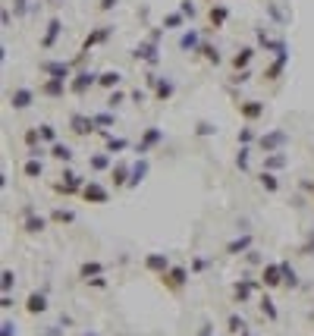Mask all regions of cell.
<instances>
[{
	"instance_id": "6da1fadb",
	"label": "cell",
	"mask_w": 314,
	"mask_h": 336,
	"mask_svg": "<svg viewBox=\"0 0 314 336\" xmlns=\"http://www.w3.org/2000/svg\"><path fill=\"white\" fill-rule=\"evenodd\" d=\"M161 283H164V289H170V292H179V289L189 283V270H186V267H179V264H173L167 273H161Z\"/></svg>"
},
{
	"instance_id": "7a4b0ae2",
	"label": "cell",
	"mask_w": 314,
	"mask_h": 336,
	"mask_svg": "<svg viewBox=\"0 0 314 336\" xmlns=\"http://www.w3.org/2000/svg\"><path fill=\"white\" fill-rule=\"evenodd\" d=\"M161 142H164V132H161L157 126H148L145 132H142V139H139V145H135L139 157H145V154H148V151H154V148L161 145Z\"/></svg>"
},
{
	"instance_id": "3957f363",
	"label": "cell",
	"mask_w": 314,
	"mask_h": 336,
	"mask_svg": "<svg viewBox=\"0 0 314 336\" xmlns=\"http://www.w3.org/2000/svg\"><path fill=\"white\" fill-rule=\"evenodd\" d=\"M69 129H72V135L85 139V135L97 132V123H94V116H85V113H72V116H69Z\"/></svg>"
},
{
	"instance_id": "277c9868",
	"label": "cell",
	"mask_w": 314,
	"mask_h": 336,
	"mask_svg": "<svg viewBox=\"0 0 314 336\" xmlns=\"http://www.w3.org/2000/svg\"><path fill=\"white\" fill-rule=\"evenodd\" d=\"M286 142H289V135L283 132V129H270L267 135H261V148H264V154H273V151H283Z\"/></svg>"
},
{
	"instance_id": "5b68a950",
	"label": "cell",
	"mask_w": 314,
	"mask_h": 336,
	"mask_svg": "<svg viewBox=\"0 0 314 336\" xmlns=\"http://www.w3.org/2000/svg\"><path fill=\"white\" fill-rule=\"evenodd\" d=\"M173 264H170V258L164 254V251H148L145 254V270H151V273H157V276H161V273H167Z\"/></svg>"
},
{
	"instance_id": "8992f818",
	"label": "cell",
	"mask_w": 314,
	"mask_h": 336,
	"mask_svg": "<svg viewBox=\"0 0 314 336\" xmlns=\"http://www.w3.org/2000/svg\"><path fill=\"white\" fill-rule=\"evenodd\" d=\"M82 198L91 201V204H107V201H110V192L104 189L101 183H94V179H91V183L82 186Z\"/></svg>"
},
{
	"instance_id": "52a82bcc",
	"label": "cell",
	"mask_w": 314,
	"mask_h": 336,
	"mask_svg": "<svg viewBox=\"0 0 314 336\" xmlns=\"http://www.w3.org/2000/svg\"><path fill=\"white\" fill-rule=\"evenodd\" d=\"M91 85H97V72H88V69H82V72H75V75H72V85H69V88H72V94H78V97H82V94H85Z\"/></svg>"
},
{
	"instance_id": "ba28073f",
	"label": "cell",
	"mask_w": 314,
	"mask_h": 336,
	"mask_svg": "<svg viewBox=\"0 0 314 336\" xmlns=\"http://www.w3.org/2000/svg\"><path fill=\"white\" fill-rule=\"evenodd\" d=\"M75 189H82V176L72 173V170H63V179L54 186V192H57V195H72Z\"/></svg>"
},
{
	"instance_id": "9c48e42d",
	"label": "cell",
	"mask_w": 314,
	"mask_h": 336,
	"mask_svg": "<svg viewBox=\"0 0 314 336\" xmlns=\"http://www.w3.org/2000/svg\"><path fill=\"white\" fill-rule=\"evenodd\" d=\"M132 57H135V60H145L148 66H154L157 60H161V54H157V41H154V38H148L145 44H139V47L132 50Z\"/></svg>"
},
{
	"instance_id": "30bf717a",
	"label": "cell",
	"mask_w": 314,
	"mask_h": 336,
	"mask_svg": "<svg viewBox=\"0 0 314 336\" xmlns=\"http://www.w3.org/2000/svg\"><path fill=\"white\" fill-rule=\"evenodd\" d=\"M41 69L47 72V79H60V82L72 79V66H69V63H60V60H47Z\"/></svg>"
},
{
	"instance_id": "8fae6325",
	"label": "cell",
	"mask_w": 314,
	"mask_h": 336,
	"mask_svg": "<svg viewBox=\"0 0 314 336\" xmlns=\"http://www.w3.org/2000/svg\"><path fill=\"white\" fill-rule=\"evenodd\" d=\"M32 101H35V91L32 88H13L10 91V107L13 110H29Z\"/></svg>"
},
{
	"instance_id": "7c38bea8",
	"label": "cell",
	"mask_w": 314,
	"mask_h": 336,
	"mask_svg": "<svg viewBox=\"0 0 314 336\" xmlns=\"http://www.w3.org/2000/svg\"><path fill=\"white\" fill-rule=\"evenodd\" d=\"M261 283H264L267 289L283 286V270H280V261H277V264H264V270H261Z\"/></svg>"
},
{
	"instance_id": "4fadbf2b",
	"label": "cell",
	"mask_w": 314,
	"mask_h": 336,
	"mask_svg": "<svg viewBox=\"0 0 314 336\" xmlns=\"http://www.w3.org/2000/svg\"><path fill=\"white\" fill-rule=\"evenodd\" d=\"M239 113H242L248 123H254V120L264 116V104H261V101H239Z\"/></svg>"
},
{
	"instance_id": "5bb4252c",
	"label": "cell",
	"mask_w": 314,
	"mask_h": 336,
	"mask_svg": "<svg viewBox=\"0 0 314 336\" xmlns=\"http://www.w3.org/2000/svg\"><path fill=\"white\" fill-rule=\"evenodd\" d=\"M60 29H63V22H60L57 16L47 22V32H44V41H41V47H44V50H50V47L57 44V38H60Z\"/></svg>"
},
{
	"instance_id": "9a60e30c",
	"label": "cell",
	"mask_w": 314,
	"mask_h": 336,
	"mask_svg": "<svg viewBox=\"0 0 314 336\" xmlns=\"http://www.w3.org/2000/svg\"><path fill=\"white\" fill-rule=\"evenodd\" d=\"M254 286H258L254 280H239V283L232 286V295H235V302H248V299H251V292H254Z\"/></svg>"
},
{
	"instance_id": "2e32d148",
	"label": "cell",
	"mask_w": 314,
	"mask_h": 336,
	"mask_svg": "<svg viewBox=\"0 0 314 336\" xmlns=\"http://www.w3.org/2000/svg\"><path fill=\"white\" fill-rule=\"evenodd\" d=\"M25 311H29V314H44V311H47V299H44V292H32L29 302H25Z\"/></svg>"
},
{
	"instance_id": "e0dca14e",
	"label": "cell",
	"mask_w": 314,
	"mask_h": 336,
	"mask_svg": "<svg viewBox=\"0 0 314 336\" xmlns=\"http://www.w3.org/2000/svg\"><path fill=\"white\" fill-rule=\"evenodd\" d=\"M280 270H283V286L286 289H299V273L289 261H280Z\"/></svg>"
},
{
	"instance_id": "ac0fdd59",
	"label": "cell",
	"mask_w": 314,
	"mask_h": 336,
	"mask_svg": "<svg viewBox=\"0 0 314 336\" xmlns=\"http://www.w3.org/2000/svg\"><path fill=\"white\" fill-rule=\"evenodd\" d=\"M22 226H25V232H44L47 229V220L44 217H35L32 208H25V223Z\"/></svg>"
},
{
	"instance_id": "d6986e66",
	"label": "cell",
	"mask_w": 314,
	"mask_h": 336,
	"mask_svg": "<svg viewBox=\"0 0 314 336\" xmlns=\"http://www.w3.org/2000/svg\"><path fill=\"white\" fill-rule=\"evenodd\" d=\"M198 47H201V35L195 29H189L186 35L179 38V50H186V54H189V50H195V54H198Z\"/></svg>"
},
{
	"instance_id": "ffe728a7",
	"label": "cell",
	"mask_w": 314,
	"mask_h": 336,
	"mask_svg": "<svg viewBox=\"0 0 314 336\" xmlns=\"http://www.w3.org/2000/svg\"><path fill=\"white\" fill-rule=\"evenodd\" d=\"M173 91H176V82L173 79H157V85H154V97L157 101H170Z\"/></svg>"
},
{
	"instance_id": "44dd1931",
	"label": "cell",
	"mask_w": 314,
	"mask_h": 336,
	"mask_svg": "<svg viewBox=\"0 0 314 336\" xmlns=\"http://www.w3.org/2000/svg\"><path fill=\"white\" fill-rule=\"evenodd\" d=\"M129 176H132V167H126V164H116L113 173H110V179H113V186H116V189L129 186Z\"/></svg>"
},
{
	"instance_id": "7402d4cb",
	"label": "cell",
	"mask_w": 314,
	"mask_h": 336,
	"mask_svg": "<svg viewBox=\"0 0 314 336\" xmlns=\"http://www.w3.org/2000/svg\"><path fill=\"white\" fill-rule=\"evenodd\" d=\"M120 82H123V75H120L116 69H107V72H101V75H97V85H101V88H107V91H113Z\"/></svg>"
},
{
	"instance_id": "603a6c76",
	"label": "cell",
	"mask_w": 314,
	"mask_h": 336,
	"mask_svg": "<svg viewBox=\"0 0 314 336\" xmlns=\"http://www.w3.org/2000/svg\"><path fill=\"white\" fill-rule=\"evenodd\" d=\"M251 232H245V236H239V239H232L229 245H226V254H242V251H248L251 248Z\"/></svg>"
},
{
	"instance_id": "cb8c5ba5",
	"label": "cell",
	"mask_w": 314,
	"mask_h": 336,
	"mask_svg": "<svg viewBox=\"0 0 314 336\" xmlns=\"http://www.w3.org/2000/svg\"><path fill=\"white\" fill-rule=\"evenodd\" d=\"M41 94H47V97H63V91H66V82H60V79H47L41 88H38Z\"/></svg>"
},
{
	"instance_id": "d4e9b609",
	"label": "cell",
	"mask_w": 314,
	"mask_h": 336,
	"mask_svg": "<svg viewBox=\"0 0 314 336\" xmlns=\"http://www.w3.org/2000/svg\"><path fill=\"white\" fill-rule=\"evenodd\" d=\"M50 157L60 161V164H69V161H72V148L63 145V142H54V145H50Z\"/></svg>"
},
{
	"instance_id": "484cf974",
	"label": "cell",
	"mask_w": 314,
	"mask_h": 336,
	"mask_svg": "<svg viewBox=\"0 0 314 336\" xmlns=\"http://www.w3.org/2000/svg\"><path fill=\"white\" fill-rule=\"evenodd\" d=\"M104 270H107V267H104L101 261H85L82 267H78V276H82V280H91V276H104Z\"/></svg>"
},
{
	"instance_id": "4316f807",
	"label": "cell",
	"mask_w": 314,
	"mask_h": 336,
	"mask_svg": "<svg viewBox=\"0 0 314 336\" xmlns=\"http://www.w3.org/2000/svg\"><path fill=\"white\" fill-rule=\"evenodd\" d=\"M258 308H261V314H264L267 321H277V318H280V311H277V305H273L270 295H261V299H258Z\"/></svg>"
},
{
	"instance_id": "83f0119b",
	"label": "cell",
	"mask_w": 314,
	"mask_h": 336,
	"mask_svg": "<svg viewBox=\"0 0 314 336\" xmlns=\"http://www.w3.org/2000/svg\"><path fill=\"white\" fill-rule=\"evenodd\" d=\"M251 57H254V47H242L239 54L232 57V69H235V72H242V69L251 63Z\"/></svg>"
},
{
	"instance_id": "f1b7e54d",
	"label": "cell",
	"mask_w": 314,
	"mask_h": 336,
	"mask_svg": "<svg viewBox=\"0 0 314 336\" xmlns=\"http://www.w3.org/2000/svg\"><path fill=\"white\" fill-rule=\"evenodd\" d=\"M207 19H211V25H214V29H220V25L229 19V10H226L223 4H214V7H211V13H207Z\"/></svg>"
},
{
	"instance_id": "f546056e",
	"label": "cell",
	"mask_w": 314,
	"mask_h": 336,
	"mask_svg": "<svg viewBox=\"0 0 314 336\" xmlns=\"http://www.w3.org/2000/svg\"><path fill=\"white\" fill-rule=\"evenodd\" d=\"M145 176H148V161L142 157V161H139V164L132 167V176H129V186H126V189H135V186L142 183V179H145Z\"/></svg>"
},
{
	"instance_id": "4dcf8cb0",
	"label": "cell",
	"mask_w": 314,
	"mask_h": 336,
	"mask_svg": "<svg viewBox=\"0 0 314 336\" xmlns=\"http://www.w3.org/2000/svg\"><path fill=\"white\" fill-rule=\"evenodd\" d=\"M22 173L29 176V179H41V176H44V167H41V161H38V157H29V161L22 164Z\"/></svg>"
},
{
	"instance_id": "1f68e13d",
	"label": "cell",
	"mask_w": 314,
	"mask_h": 336,
	"mask_svg": "<svg viewBox=\"0 0 314 336\" xmlns=\"http://www.w3.org/2000/svg\"><path fill=\"white\" fill-rule=\"evenodd\" d=\"M258 183L264 186V192H280V179L270 173V170H261V176H258Z\"/></svg>"
},
{
	"instance_id": "d6a6232c",
	"label": "cell",
	"mask_w": 314,
	"mask_h": 336,
	"mask_svg": "<svg viewBox=\"0 0 314 336\" xmlns=\"http://www.w3.org/2000/svg\"><path fill=\"white\" fill-rule=\"evenodd\" d=\"M50 223H75V211H69V208H54V211H50Z\"/></svg>"
},
{
	"instance_id": "836d02e7",
	"label": "cell",
	"mask_w": 314,
	"mask_h": 336,
	"mask_svg": "<svg viewBox=\"0 0 314 336\" xmlns=\"http://www.w3.org/2000/svg\"><path fill=\"white\" fill-rule=\"evenodd\" d=\"M226 330H229L232 336H239L242 330H248V324H245V321H242L239 314H229V318H226Z\"/></svg>"
},
{
	"instance_id": "e575fe53",
	"label": "cell",
	"mask_w": 314,
	"mask_h": 336,
	"mask_svg": "<svg viewBox=\"0 0 314 336\" xmlns=\"http://www.w3.org/2000/svg\"><path fill=\"white\" fill-rule=\"evenodd\" d=\"M198 54H201L204 60H211L214 66L220 63V50H217V47H211V44H204V41H201V47H198Z\"/></svg>"
},
{
	"instance_id": "d590c367",
	"label": "cell",
	"mask_w": 314,
	"mask_h": 336,
	"mask_svg": "<svg viewBox=\"0 0 314 336\" xmlns=\"http://www.w3.org/2000/svg\"><path fill=\"white\" fill-rule=\"evenodd\" d=\"M283 164H286V154H283V151H273L270 157L264 161V170H270V173H273V170H280Z\"/></svg>"
},
{
	"instance_id": "8d00e7d4",
	"label": "cell",
	"mask_w": 314,
	"mask_h": 336,
	"mask_svg": "<svg viewBox=\"0 0 314 336\" xmlns=\"http://www.w3.org/2000/svg\"><path fill=\"white\" fill-rule=\"evenodd\" d=\"M104 139H107V154H120V151H123V148L129 145L126 139H120V135L113 139V135H107V132H104Z\"/></svg>"
},
{
	"instance_id": "74e56055",
	"label": "cell",
	"mask_w": 314,
	"mask_h": 336,
	"mask_svg": "<svg viewBox=\"0 0 314 336\" xmlns=\"http://www.w3.org/2000/svg\"><path fill=\"white\" fill-rule=\"evenodd\" d=\"M88 167L97 170V173H101V170H107V167H110V154H94V157L88 161Z\"/></svg>"
},
{
	"instance_id": "f35d334b",
	"label": "cell",
	"mask_w": 314,
	"mask_h": 336,
	"mask_svg": "<svg viewBox=\"0 0 314 336\" xmlns=\"http://www.w3.org/2000/svg\"><path fill=\"white\" fill-rule=\"evenodd\" d=\"M38 132H41V142H50V145L57 142V129L50 126V123H41V126H38Z\"/></svg>"
},
{
	"instance_id": "ab89813d",
	"label": "cell",
	"mask_w": 314,
	"mask_h": 336,
	"mask_svg": "<svg viewBox=\"0 0 314 336\" xmlns=\"http://www.w3.org/2000/svg\"><path fill=\"white\" fill-rule=\"evenodd\" d=\"M94 123H97L101 129H107V126H116V116H113L110 110H101V113H94Z\"/></svg>"
},
{
	"instance_id": "60d3db41",
	"label": "cell",
	"mask_w": 314,
	"mask_h": 336,
	"mask_svg": "<svg viewBox=\"0 0 314 336\" xmlns=\"http://www.w3.org/2000/svg\"><path fill=\"white\" fill-rule=\"evenodd\" d=\"M182 22H186V16H182V13H170L164 19V29H182Z\"/></svg>"
},
{
	"instance_id": "b9f144b4",
	"label": "cell",
	"mask_w": 314,
	"mask_h": 336,
	"mask_svg": "<svg viewBox=\"0 0 314 336\" xmlns=\"http://www.w3.org/2000/svg\"><path fill=\"white\" fill-rule=\"evenodd\" d=\"M123 101H126V94H123V91H120V88H113V91H110V94H107V107H110V110H113V107H120V104H123Z\"/></svg>"
},
{
	"instance_id": "7bdbcfd3",
	"label": "cell",
	"mask_w": 314,
	"mask_h": 336,
	"mask_svg": "<svg viewBox=\"0 0 314 336\" xmlns=\"http://www.w3.org/2000/svg\"><path fill=\"white\" fill-rule=\"evenodd\" d=\"M235 167H239V170H248V148H245V145L239 148V154H235Z\"/></svg>"
},
{
	"instance_id": "ee69618b",
	"label": "cell",
	"mask_w": 314,
	"mask_h": 336,
	"mask_svg": "<svg viewBox=\"0 0 314 336\" xmlns=\"http://www.w3.org/2000/svg\"><path fill=\"white\" fill-rule=\"evenodd\" d=\"M195 132H198V135H217V126H211V123H207V120H201V123H198V129H195Z\"/></svg>"
},
{
	"instance_id": "f6af8a7d",
	"label": "cell",
	"mask_w": 314,
	"mask_h": 336,
	"mask_svg": "<svg viewBox=\"0 0 314 336\" xmlns=\"http://www.w3.org/2000/svg\"><path fill=\"white\" fill-rule=\"evenodd\" d=\"M16 286V273L13 270H4V292H10Z\"/></svg>"
},
{
	"instance_id": "bcb514c9",
	"label": "cell",
	"mask_w": 314,
	"mask_h": 336,
	"mask_svg": "<svg viewBox=\"0 0 314 336\" xmlns=\"http://www.w3.org/2000/svg\"><path fill=\"white\" fill-rule=\"evenodd\" d=\"M207 270V258H195L192 261V273H204Z\"/></svg>"
},
{
	"instance_id": "7dc6e473",
	"label": "cell",
	"mask_w": 314,
	"mask_h": 336,
	"mask_svg": "<svg viewBox=\"0 0 314 336\" xmlns=\"http://www.w3.org/2000/svg\"><path fill=\"white\" fill-rule=\"evenodd\" d=\"M85 283H88V286H94V289H104V286H107V276H91Z\"/></svg>"
},
{
	"instance_id": "c3c4849f",
	"label": "cell",
	"mask_w": 314,
	"mask_h": 336,
	"mask_svg": "<svg viewBox=\"0 0 314 336\" xmlns=\"http://www.w3.org/2000/svg\"><path fill=\"white\" fill-rule=\"evenodd\" d=\"M179 13L192 19V16H195V4H192V0H186V4H182V7H179Z\"/></svg>"
},
{
	"instance_id": "681fc988",
	"label": "cell",
	"mask_w": 314,
	"mask_h": 336,
	"mask_svg": "<svg viewBox=\"0 0 314 336\" xmlns=\"http://www.w3.org/2000/svg\"><path fill=\"white\" fill-rule=\"evenodd\" d=\"M0 336H16V324H13V321H4V330H0Z\"/></svg>"
},
{
	"instance_id": "f907efd6",
	"label": "cell",
	"mask_w": 314,
	"mask_h": 336,
	"mask_svg": "<svg viewBox=\"0 0 314 336\" xmlns=\"http://www.w3.org/2000/svg\"><path fill=\"white\" fill-rule=\"evenodd\" d=\"M251 139H254V132H251V129L245 126V129H242V132H239V142H242V145H248Z\"/></svg>"
},
{
	"instance_id": "816d5d0a",
	"label": "cell",
	"mask_w": 314,
	"mask_h": 336,
	"mask_svg": "<svg viewBox=\"0 0 314 336\" xmlns=\"http://www.w3.org/2000/svg\"><path fill=\"white\" fill-rule=\"evenodd\" d=\"M116 4H120V0H101V4H97V7H101V10H104V13H107V10H113V7H116Z\"/></svg>"
},
{
	"instance_id": "f5cc1de1",
	"label": "cell",
	"mask_w": 314,
	"mask_h": 336,
	"mask_svg": "<svg viewBox=\"0 0 314 336\" xmlns=\"http://www.w3.org/2000/svg\"><path fill=\"white\" fill-rule=\"evenodd\" d=\"M302 254H314V236L305 242V248H302Z\"/></svg>"
},
{
	"instance_id": "db71d44e",
	"label": "cell",
	"mask_w": 314,
	"mask_h": 336,
	"mask_svg": "<svg viewBox=\"0 0 314 336\" xmlns=\"http://www.w3.org/2000/svg\"><path fill=\"white\" fill-rule=\"evenodd\" d=\"M214 333V327L211 324H201V330H198V336H211Z\"/></svg>"
},
{
	"instance_id": "11a10c76",
	"label": "cell",
	"mask_w": 314,
	"mask_h": 336,
	"mask_svg": "<svg viewBox=\"0 0 314 336\" xmlns=\"http://www.w3.org/2000/svg\"><path fill=\"white\" fill-rule=\"evenodd\" d=\"M132 101L135 104H145V91H132Z\"/></svg>"
},
{
	"instance_id": "9f6ffc18",
	"label": "cell",
	"mask_w": 314,
	"mask_h": 336,
	"mask_svg": "<svg viewBox=\"0 0 314 336\" xmlns=\"http://www.w3.org/2000/svg\"><path fill=\"white\" fill-rule=\"evenodd\" d=\"M239 336H251V333H248V330H242V333H239Z\"/></svg>"
},
{
	"instance_id": "6f0895ef",
	"label": "cell",
	"mask_w": 314,
	"mask_h": 336,
	"mask_svg": "<svg viewBox=\"0 0 314 336\" xmlns=\"http://www.w3.org/2000/svg\"><path fill=\"white\" fill-rule=\"evenodd\" d=\"M82 336H97V333H82Z\"/></svg>"
}]
</instances>
